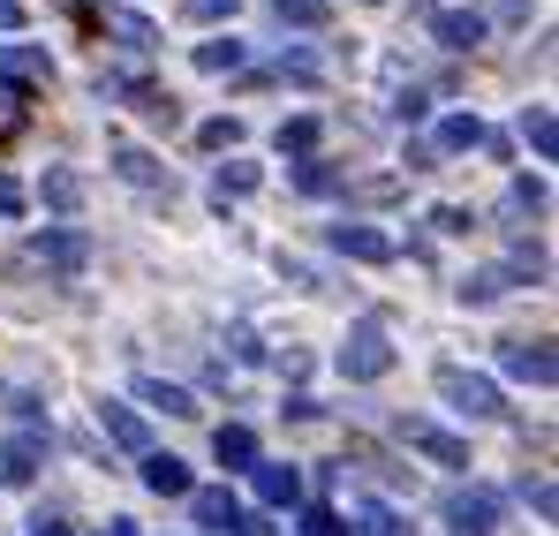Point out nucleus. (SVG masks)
Listing matches in <instances>:
<instances>
[{
	"instance_id": "nucleus-1",
	"label": "nucleus",
	"mask_w": 559,
	"mask_h": 536,
	"mask_svg": "<svg viewBox=\"0 0 559 536\" xmlns=\"http://www.w3.org/2000/svg\"><path fill=\"white\" fill-rule=\"evenodd\" d=\"M393 370V333L378 325V318H356L348 325V341H341V378H356V385H371Z\"/></svg>"
},
{
	"instance_id": "nucleus-2",
	"label": "nucleus",
	"mask_w": 559,
	"mask_h": 536,
	"mask_svg": "<svg viewBox=\"0 0 559 536\" xmlns=\"http://www.w3.org/2000/svg\"><path fill=\"white\" fill-rule=\"evenodd\" d=\"M439 401H447L454 416H507L499 385H491L484 370H462V362H439Z\"/></svg>"
},
{
	"instance_id": "nucleus-3",
	"label": "nucleus",
	"mask_w": 559,
	"mask_h": 536,
	"mask_svg": "<svg viewBox=\"0 0 559 536\" xmlns=\"http://www.w3.org/2000/svg\"><path fill=\"white\" fill-rule=\"evenodd\" d=\"M499 514H507V499H499L491 484H468V491L447 499V529H454V536H491V529H499Z\"/></svg>"
},
{
	"instance_id": "nucleus-4",
	"label": "nucleus",
	"mask_w": 559,
	"mask_h": 536,
	"mask_svg": "<svg viewBox=\"0 0 559 536\" xmlns=\"http://www.w3.org/2000/svg\"><path fill=\"white\" fill-rule=\"evenodd\" d=\"M401 439L424 453V461H439V468H468V439H454V431H439L431 416H401Z\"/></svg>"
},
{
	"instance_id": "nucleus-5",
	"label": "nucleus",
	"mask_w": 559,
	"mask_h": 536,
	"mask_svg": "<svg viewBox=\"0 0 559 536\" xmlns=\"http://www.w3.org/2000/svg\"><path fill=\"white\" fill-rule=\"evenodd\" d=\"M84 258H92V242L69 235V227H53V235H38V242L23 250V265H31V272H76Z\"/></svg>"
},
{
	"instance_id": "nucleus-6",
	"label": "nucleus",
	"mask_w": 559,
	"mask_h": 536,
	"mask_svg": "<svg viewBox=\"0 0 559 536\" xmlns=\"http://www.w3.org/2000/svg\"><path fill=\"white\" fill-rule=\"evenodd\" d=\"M325 242H333L341 258H356V265H393V235H378V227H364V219H341Z\"/></svg>"
},
{
	"instance_id": "nucleus-7",
	"label": "nucleus",
	"mask_w": 559,
	"mask_h": 536,
	"mask_svg": "<svg viewBox=\"0 0 559 536\" xmlns=\"http://www.w3.org/2000/svg\"><path fill=\"white\" fill-rule=\"evenodd\" d=\"M499 370H507V378H530V385H552L559 378L552 341H507V348H499Z\"/></svg>"
},
{
	"instance_id": "nucleus-8",
	"label": "nucleus",
	"mask_w": 559,
	"mask_h": 536,
	"mask_svg": "<svg viewBox=\"0 0 559 536\" xmlns=\"http://www.w3.org/2000/svg\"><path fill=\"white\" fill-rule=\"evenodd\" d=\"M46 468V439L38 431H15L8 446H0V484H31Z\"/></svg>"
},
{
	"instance_id": "nucleus-9",
	"label": "nucleus",
	"mask_w": 559,
	"mask_h": 536,
	"mask_svg": "<svg viewBox=\"0 0 559 536\" xmlns=\"http://www.w3.org/2000/svg\"><path fill=\"white\" fill-rule=\"evenodd\" d=\"M189 514H197V529H242V507H235V491H227V484L189 491Z\"/></svg>"
},
{
	"instance_id": "nucleus-10",
	"label": "nucleus",
	"mask_w": 559,
	"mask_h": 536,
	"mask_svg": "<svg viewBox=\"0 0 559 536\" xmlns=\"http://www.w3.org/2000/svg\"><path fill=\"white\" fill-rule=\"evenodd\" d=\"M98 424H106V439H114V446H129V453H152V424H144L136 408L106 401V408H98Z\"/></svg>"
},
{
	"instance_id": "nucleus-11",
	"label": "nucleus",
	"mask_w": 559,
	"mask_h": 536,
	"mask_svg": "<svg viewBox=\"0 0 559 536\" xmlns=\"http://www.w3.org/2000/svg\"><path fill=\"white\" fill-rule=\"evenodd\" d=\"M144 491L189 499V491H197V484H189V461H175V453H144Z\"/></svg>"
},
{
	"instance_id": "nucleus-12",
	"label": "nucleus",
	"mask_w": 559,
	"mask_h": 536,
	"mask_svg": "<svg viewBox=\"0 0 559 536\" xmlns=\"http://www.w3.org/2000/svg\"><path fill=\"white\" fill-rule=\"evenodd\" d=\"M431 31H439V46H454V53L484 46V15H476V8H439V15H431Z\"/></svg>"
},
{
	"instance_id": "nucleus-13",
	"label": "nucleus",
	"mask_w": 559,
	"mask_h": 536,
	"mask_svg": "<svg viewBox=\"0 0 559 536\" xmlns=\"http://www.w3.org/2000/svg\"><path fill=\"white\" fill-rule=\"evenodd\" d=\"M212 453H219V468H258V431L250 424H219L212 431Z\"/></svg>"
},
{
	"instance_id": "nucleus-14",
	"label": "nucleus",
	"mask_w": 559,
	"mask_h": 536,
	"mask_svg": "<svg viewBox=\"0 0 559 536\" xmlns=\"http://www.w3.org/2000/svg\"><path fill=\"white\" fill-rule=\"evenodd\" d=\"M258 499H265V507H295V499H302V468H287V461H258Z\"/></svg>"
},
{
	"instance_id": "nucleus-15",
	"label": "nucleus",
	"mask_w": 559,
	"mask_h": 536,
	"mask_svg": "<svg viewBox=\"0 0 559 536\" xmlns=\"http://www.w3.org/2000/svg\"><path fill=\"white\" fill-rule=\"evenodd\" d=\"M507 287H514V272H507V265H476V272L462 279V287H454V295H462L468 310H491V302H499Z\"/></svg>"
},
{
	"instance_id": "nucleus-16",
	"label": "nucleus",
	"mask_w": 559,
	"mask_h": 536,
	"mask_svg": "<svg viewBox=\"0 0 559 536\" xmlns=\"http://www.w3.org/2000/svg\"><path fill=\"white\" fill-rule=\"evenodd\" d=\"M0 76H15V84H38V76H53V61H46L38 46H0Z\"/></svg>"
},
{
	"instance_id": "nucleus-17",
	"label": "nucleus",
	"mask_w": 559,
	"mask_h": 536,
	"mask_svg": "<svg viewBox=\"0 0 559 536\" xmlns=\"http://www.w3.org/2000/svg\"><path fill=\"white\" fill-rule=\"evenodd\" d=\"M258 167H250V159H227V167H219V175H212V204H235V196H250V189H258Z\"/></svg>"
},
{
	"instance_id": "nucleus-18",
	"label": "nucleus",
	"mask_w": 559,
	"mask_h": 536,
	"mask_svg": "<svg viewBox=\"0 0 559 536\" xmlns=\"http://www.w3.org/2000/svg\"><path fill=\"white\" fill-rule=\"evenodd\" d=\"M136 401L144 408H167V416H197V401H189L182 385H167V378H136Z\"/></svg>"
},
{
	"instance_id": "nucleus-19",
	"label": "nucleus",
	"mask_w": 559,
	"mask_h": 536,
	"mask_svg": "<svg viewBox=\"0 0 559 536\" xmlns=\"http://www.w3.org/2000/svg\"><path fill=\"white\" fill-rule=\"evenodd\" d=\"M484 136H491V129H484L476 114H447V121H439V152H476Z\"/></svg>"
},
{
	"instance_id": "nucleus-20",
	"label": "nucleus",
	"mask_w": 559,
	"mask_h": 536,
	"mask_svg": "<svg viewBox=\"0 0 559 536\" xmlns=\"http://www.w3.org/2000/svg\"><path fill=\"white\" fill-rule=\"evenodd\" d=\"M114 175L121 181H136V189H159V159H152V152H136V144H121V152H114Z\"/></svg>"
},
{
	"instance_id": "nucleus-21",
	"label": "nucleus",
	"mask_w": 559,
	"mask_h": 536,
	"mask_svg": "<svg viewBox=\"0 0 559 536\" xmlns=\"http://www.w3.org/2000/svg\"><path fill=\"white\" fill-rule=\"evenodd\" d=\"M522 136H530V152H537V159H552V152H559V121H552V106H530V114H522Z\"/></svg>"
},
{
	"instance_id": "nucleus-22",
	"label": "nucleus",
	"mask_w": 559,
	"mask_h": 536,
	"mask_svg": "<svg viewBox=\"0 0 559 536\" xmlns=\"http://www.w3.org/2000/svg\"><path fill=\"white\" fill-rule=\"evenodd\" d=\"M295 189H302V196H333V189H341V167H333V159H295Z\"/></svg>"
},
{
	"instance_id": "nucleus-23",
	"label": "nucleus",
	"mask_w": 559,
	"mask_h": 536,
	"mask_svg": "<svg viewBox=\"0 0 559 536\" xmlns=\"http://www.w3.org/2000/svg\"><path fill=\"white\" fill-rule=\"evenodd\" d=\"M106 31H114V38H129L136 53H152V46H159V31H152L144 15H129V8H106Z\"/></svg>"
},
{
	"instance_id": "nucleus-24",
	"label": "nucleus",
	"mask_w": 559,
	"mask_h": 536,
	"mask_svg": "<svg viewBox=\"0 0 559 536\" xmlns=\"http://www.w3.org/2000/svg\"><path fill=\"white\" fill-rule=\"evenodd\" d=\"M280 152H287V159H310V152H318V114L280 121Z\"/></svg>"
},
{
	"instance_id": "nucleus-25",
	"label": "nucleus",
	"mask_w": 559,
	"mask_h": 536,
	"mask_svg": "<svg viewBox=\"0 0 559 536\" xmlns=\"http://www.w3.org/2000/svg\"><path fill=\"white\" fill-rule=\"evenodd\" d=\"M38 196H46V204H53V212H76V204H84V181L69 175V167H53V175L38 181Z\"/></svg>"
},
{
	"instance_id": "nucleus-26",
	"label": "nucleus",
	"mask_w": 559,
	"mask_h": 536,
	"mask_svg": "<svg viewBox=\"0 0 559 536\" xmlns=\"http://www.w3.org/2000/svg\"><path fill=\"white\" fill-rule=\"evenodd\" d=\"M197 69H204V76H227V69H242V38H212V46H197Z\"/></svg>"
},
{
	"instance_id": "nucleus-27",
	"label": "nucleus",
	"mask_w": 559,
	"mask_h": 536,
	"mask_svg": "<svg viewBox=\"0 0 559 536\" xmlns=\"http://www.w3.org/2000/svg\"><path fill=\"white\" fill-rule=\"evenodd\" d=\"M197 144H204V152H235V144H242V121H235V114H219V121H204V129H197Z\"/></svg>"
},
{
	"instance_id": "nucleus-28",
	"label": "nucleus",
	"mask_w": 559,
	"mask_h": 536,
	"mask_svg": "<svg viewBox=\"0 0 559 536\" xmlns=\"http://www.w3.org/2000/svg\"><path fill=\"white\" fill-rule=\"evenodd\" d=\"M280 23H295V31H310V23H325V0H273Z\"/></svg>"
},
{
	"instance_id": "nucleus-29",
	"label": "nucleus",
	"mask_w": 559,
	"mask_h": 536,
	"mask_svg": "<svg viewBox=\"0 0 559 536\" xmlns=\"http://www.w3.org/2000/svg\"><path fill=\"white\" fill-rule=\"evenodd\" d=\"M507 212H514V219H537V212H545V181H514Z\"/></svg>"
},
{
	"instance_id": "nucleus-30",
	"label": "nucleus",
	"mask_w": 559,
	"mask_h": 536,
	"mask_svg": "<svg viewBox=\"0 0 559 536\" xmlns=\"http://www.w3.org/2000/svg\"><path fill=\"white\" fill-rule=\"evenodd\" d=\"M302 536H348V529H341L333 507H302Z\"/></svg>"
},
{
	"instance_id": "nucleus-31",
	"label": "nucleus",
	"mask_w": 559,
	"mask_h": 536,
	"mask_svg": "<svg viewBox=\"0 0 559 536\" xmlns=\"http://www.w3.org/2000/svg\"><path fill=\"white\" fill-rule=\"evenodd\" d=\"M23 204H31V196H23V181L0 175V219H23Z\"/></svg>"
},
{
	"instance_id": "nucleus-32",
	"label": "nucleus",
	"mask_w": 559,
	"mask_h": 536,
	"mask_svg": "<svg viewBox=\"0 0 559 536\" xmlns=\"http://www.w3.org/2000/svg\"><path fill=\"white\" fill-rule=\"evenodd\" d=\"M522 499H530V507H537V514L552 522V484H545V476H537V484H522Z\"/></svg>"
},
{
	"instance_id": "nucleus-33",
	"label": "nucleus",
	"mask_w": 559,
	"mask_h": 536,
	"mask_svg": "<svg viewBox=\"0 0 559 536\" xmlns=\"http://www.w3.org/2000/svg\"><path fill=\"white\" fill-rule=\"evenodd\" d=\"M242 0H189V15H204V23H219V15H235Z\"/></svg>"
},
{
	"instance_id": "nucleus-34",
	"label": "nucleus",
	"mask_w": 559,
	"mask_h": 536,
	"mask_svg": "<svg viewBox=\"0 0 559 536\" xmlns=\"http://www.w3.org/2000/svg\"><path fill=\"white\" fill-rule=\"evenodd\" d=\"M364 536H401V522H393L385 507H371V514H364Z\"/></svg>"
},
{
	"instance_id": "nucleus-35",
	"label": "nucleus",
	"mask_w": 559,
	"mask_h": 536,
	"mask_svg": "<svg viewBox=\"0 0 559 536\" xmlns=\"http://www.w3.org/2000/svg\"><path fill=\"white\" fill-rule=\"evenodd\" d=\"M31 536H69V522H61V514H38V522H31Z\"/></svg>"
},
{
	"instance_id": "nucleus-36",
	"label": "nucleus",
	"mask_w": 559,
	"mask_h": 536,
	"mask_svg": "<svg viewBox=\"0 0 559 536\" xmlns=\"http://www.w3.org/2000/svg\"><path fill=\"white\" fill-rule=\"evenodd\" d=\"M23 23V0H0V31H15Z\"/></svg>"
}]
</instances>
